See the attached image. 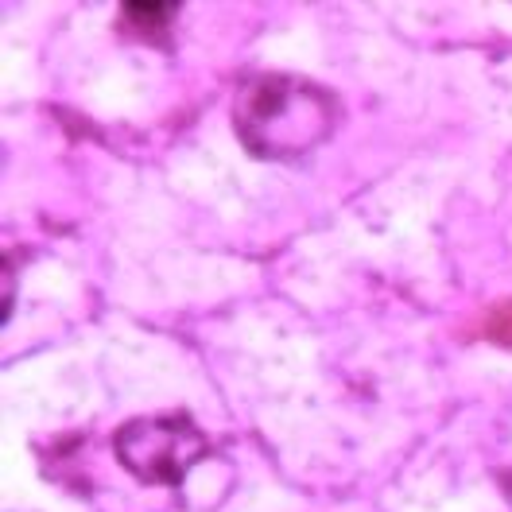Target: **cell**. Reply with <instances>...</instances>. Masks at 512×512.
I'll return each instance as SVG.
<instances>
[{
	"label": "cell",
	"instance_id": "obj_1",
	"mask_svg": "<svg viewBox=\"0 0 512 512\" xmlns=\"http://www.w3.org/2000/svg\"><path fill=\"white\" fill-rule=\"evenodd\" d=\"M338 105L295 74H253L233 97V128L260 160H299L334 132Z\"/></svg>",
	"mask_w": 512,
	"mask_h": 512
},
{
	"label": "cell",
	"instance_id": "obj_2",
	"mask_svg": "<svg viewBox=\"0 0 512 512\" xmlns=\"http://www.w3.org/2000/svg\"><path fill=\"white\" fill-rule=\"evenodd\" d=\"M113 450L128 474L144 485H183V478L210 454V443L194 427V419L171 412L125 423L113 439Z\"/></svg>",
	"mask_w": 512,
	"mask_h": 512
},
{
	"label": "cell",
	"instance_id": "obj_3",
	"mask_svg": "<svg viewBox=\"0 0 512 512\" xmlns=\"http://www.w3.org/2000/svg\"><path fill=\"white\" fill-rule=\"evenodd\" d=\"M175 16H179V4H125V24L148 39H160Z\"/></svg>",
	"mask_w": 512,
	"mask_h": 512
},
{
	"label": "cell",
	"instance_id": "obj_4",
	"mask_svg": "<svg viewBox=\"0 0 512 512\" xmlns=\"http://www.w3.org/2000/svg\"><path fill=\"white\" fill-rule=\"evenodd\" d=\"M489 338L512 346V303H505L501 311H493V319H489Z\"/></svg>",
	"mask_w": 512,
	"mask_h": 512
}]
</instances>
